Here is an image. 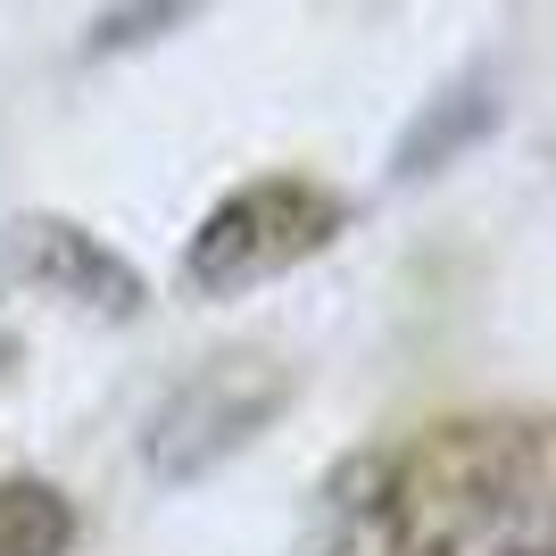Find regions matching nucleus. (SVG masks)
Masks as SVG:
<instances>
[{
  "instance_id": "nucleus-6",
  "label": "nucleus",
  "mask_w": 556,
  "mask_h": 556,
  "mask_svg": "<svg viewBox=\"0 0 556 556\" xmlns=\"http://www.w3.org/2000/svg\"><path fill=\"white\" fill-rule=\"evenodd\" d=\"M75 548V507L59 482H0V556H67Z\"/></svg>"
},
{
  "instance_id": "nucleus-5",
  "label": "nucleus",
  "mask_w": 556,
  "mask_h": 556,
  "mask_svg": "<svg viewBox=\"0 0 556 556\" xmlns=\"http://www.w3.org/2000/svg\"><path fill=\"white\" fill-rule=\"evenodd\" d=\"M498 116H507V84H498V67H465L457 84H441V92L424 100V116L399 134V150H391V184L441 175L457 150H473L482 134H498Z\"/></svg>"
},
{
  "instance_id": "nucleus-3",
  "label": "nucleus",
  "mask_w": 556,
  "mask_h": 556,
  "mask_svg": "<svg viewBox=\"0 0 556 556\" xmlns=\"http://www.w3.org/2000/svg\"><path fill=\"white\" fill-rule=\"evenodd\" d=\"M291 399H300V374L282 366L275 349L208 357V366L191 374V382H175V399L150 416L141 457H150L159 482H200V473H216L225 457H241Z\"/></svg>"
},
{
  "instance_id": "nucleus-1",
  "label": "nucleus",
  "mask_w": 556,
  "mask_h": 556,
  "mask_svg": "<svg viewBox=\"0 0 556 556\" xmlns=\"http://www.w3.org/2000/svg\"><path fill=\"white\" fill-rule=\"evenodd\" d=\"M556 473L540 416H448L325 482L307 556H548Z\"/></svg>"
},
{
  "instance_id": "nucleus-7",
  "label": "nucleus",
  "mask_w": 556,
  "mask_h": 556,
  "mask_svg": "<svg viewBox=\"0 0 556 556\" xmlns=\"http://www.w3.org/2000/svg\"><path fill=\"white\" fill-rule=\"evenodd\" d=\"M200 9H208V0H109V9L92 17V34H84V50H92V59H125V50L191 25Z\"/></svg>"
},
{
  "instance_id": "nucleus-4",
  "label": "nucleus",
  "mask_w": 556,
  "mask_h": 556,
  "mask_svg": "<svg viewBox=\"0 0 556 556\" xmlns=\"http://www.w3.org/2000/svg\"><path fill=\"white\" fill-rule=\"evenodd\" d=\"M9 257H17V275L34 291H50L67 307H92V316H134L150 300L134 266L109 241H92L84 225H67V216H17L9 225Z\"/></svg>"
},
{
  "instance_id": "nucleus-2",
  "label": "nucleus",
  "mask_w": 556,
  "mask_h": 556,
  "mask_svg": "<svg viewBox=\"0 0 556 556\" xmlns=\"http://www.w3.org/2000/svg\"><path fill=\"white\" fill-rule=\"evenodd\" d=\"M349 225V200L307 175H257V184L225 191L200 232L184 241V282L200 300H232V291H257V282L307 266L316 250H332V232Z\"/></svg>"
}]
</instances>
